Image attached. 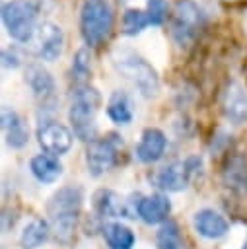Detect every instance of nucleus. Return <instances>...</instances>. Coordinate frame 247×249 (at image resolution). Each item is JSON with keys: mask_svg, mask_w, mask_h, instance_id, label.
<instances>
[{"mask_svg": "<svg viewBox=\"0 0 247 249\" xmlns=\"http://www.w3.org/2000/svg\"><path fill=\"white\" fill-rule=\"evenodd\" d=\"M29 53L41 60L53 62L56 60L64 51V33L62 27L53 21H43L37 25L33 37L29 43H25Z\"/></svg>", "mask_w": 247, "mask_h": 249, "instance_id": "0eeeda50", "label": "nucleus"}, {"mask_svg": "<svg viewBox=\"0 0 247 249\" xmlns=\"http://www.w3.org/2000/svg\"><path fill=\"white\" fill-rule=\"evenodd\" d=\"M224 183L239 195L247 193V158L243 154H233L228 160L224 167Z\"/></svg>", "mask_w": 247, "mask_h": 249, "instance_id": "6ab92c4d", "label": "nucleus"}, {"mask_svg": "<svg viewBox=\"0 0 247 249\" xmlns=\"http://www.w3.org/2000/svg\"><path fill=\"white\" fill-rule=\"evenodd\" d=\"M101 105V95L89 84H78L72 89V103L68 109V121L74 134L80 140H95V113Z\"/></svg>", "mask_w": 247, "mask_h": 249, "instance_id": "f03ea898", "label": "nucleus"}, {"mask_svg": "<svg viewBox=\"0 0 247 249\" xmlns=\"http://www.w3.org/2000/svg\"><path fill=\"white\" fill-rule=\"evenodd\" d=\"M19 54L14 49H4L2 51V64L4 68H18L19 66Z\"/></svg>", "mask_w": 247, "mask_h": 249, "instance_id": "bb28decb", "label": "nucleus"}, {"mask_svg": "<svg viewBox=\"0 0 247 249\" xmlns=\"http://www.w3.org/2000/svg\"><path fill=\"white\" fill-rule=\"evenodd\" d=\"M222 113L233 124H241L247 119V91L239 82H229L220 97Z\"/></svg>", "mask_w": 247, "mask_h": 249, "instance_id": "9b49d317", "label": "nucleus"}, {"mask_svg": "<svg viewBox=\"0 0 247 249\" xmlns=\"http://www.w3.org/2000/svg\"><path fill=\"white\" fill-rule=\"evenodd\" d=\"M243 29H245V33H247V14H245V18H243Z\"/></svg>", "mask_w": 247, "mask_h": 249, "instance_id": "cd10ccee", "label": "nucleus"}, {"mask_svg": "<svg viewBox=\"0 0 247 249\" xmlns=\"http://www.w3.org/2000/svg\"><path fill=\"white\" fill-rule=\"evenodd\" d=\"M29 169L39 183H54L62 175V163L58 156H53L47 152L33 156L29 161Z\"/></svg>", "mask_w": 247, "mask_h": 249, "instance_id": "a211bd4d", "label": "nucleus"}, {"mask_svg": "<svg viewBox=\"0 0 247 249\" xmlns=\"http://www.w3.org/2000/svg\"><path fill=\"white\" fill-rule=\"evenodd\" d=\"M202 165V160L198 156H189L187 160H177L161 167L156 175V185L161 191L167 193H179L189 187L191 177L194 171H198Z\"/></svg>", "mask_w": 247, "mask_h": 249, "instance_id": "6e6552de", "label": "nucleus"}, {"mask_svg": "<svg viewBox=\"0 0 247 249\" xmlns=\"http://www.w3.org/2000/svg\"><path fill=\"white\" fill-rule=\"evenodd\" d=\"M115 70L128 80L144 97H156L159 91V76L156 68L132 49H115L111 54Z\"/></svg>", "mask_w": 247, "mask_h": 249, "instance_id": "f257e3e1", "label": "nucleus"}, {"mask_svg": "<svg viewBox=\"0 0 247 249\" xmlns=\"http://www.w3.org/2000/svg\"><path fill=\"white\" fill-rule=\"evenodd\" d=\"M107 117L119 126L130 124V121L134 117V111H132V101H130L126 91L117 89V91L111 93V97L107 101Z\"/></svg>", "mask_w": 247, "mask_h": 249, "instance_id": "aec40b11", "label": "nucleus"}, {"mask_svg": "<svg viewBox=\"0 0 247 249\" xmlns=\"http://www.w3.org/2000/svg\"><path fill=\"white\" fill-rule=\"evenodd\" d=\"M171 212V202L165 195L154 193L148 196H140L136 202V214L146 224H163Z\"/></svg>", "mask_w": 247, "mask_h": 249, "instance_id": "f8f14e48", "label": "nucleus"}, {"mask_svg": "<svg viewBox=\"0 0 247 249\" xmlns=\"http://www.w3.org/2000/svg\"><path fill=\"white\" fill-rule=\"evenodd\" d=\"M228 2H235V0H228Z\"/></svg>", "mask_w": 247, "mask_h": 249, "instance_id": "c756f323", "label": "nucleus"}, {"mask_svg": "<svg viewBox=\"0 0 247 249\" xmlns=\"http://www.w3.org/2000/svg\"><path fill=\"white\" fill-rule=\"evenodd\" d=\"M193 228L198 235L206 239H220L228 233V220L214 208H202L193 216Z\"/></svg>", "mask_w": 247, "mask_h": 249, "instance_id": "ddd939ff", "label": "nucleus"}, {"mask_svg": "<svg viewBox=\"0 0 247 249\" xmlns=\"http://www.w3.org/2000/svg\"><path fill=\"white\" fill-rule=\"evenodd\" d=\"M156 245L158 249H183L181 233L173 220H167L161 224V228L156 233Z\"/></svg>", "mask_w": 247, "mask_h": 249, "instance_id": "5701e85b", "label": "nucleus"}, {"mask_svg": "<svg viewBox=\"0 0 247 249\" xmlns=\"http://www.w3.org/2000/svg\"><path fill=\"white\" fill-rule=\"evenodd\" d=\"M165 148H167L165 134L156 126H148V128H144V132L136 144V158L142 163H154L163 156Z\"/></svg>", "mask_w": 247, "mask_h": 249, "instance_id": "4468645a", "label": "nucleus"}, {"mask_svg": "<svg viewBox=\"0 0 247 249\" xmlns=\"http://www.w3.org/2000/svg\"><path fill=\"white\" fill-rule=\"evenodd\" d=\"M115 16L109 0H84L80 6V33L88 47H99L113 31Z\"/></svg>", "mask_w": 247, "mask_h": 249, "instance_id": "20e7f679", "label": "nucleus"}, {"mask_svg": "<svg viewBox=\"0 0 247 249\" xmlns=\"http://www.w3.org/2000/svg\"><path fill=\"white\" fill-rule=\"evenodd\" d=\"M121 144H123V140H119V136L91 140L86 150V165H88L89 175L99 177L105 171H109L117 161V148Z\"/></svg>", "mask_w": 247, "mask_h": 249, "instance_id": "1a4fd4ad", "label": "nucleus"}, {"mask_svg": "<svg viewBox=\"0 0 247 249\" xmlns=\"http://www.w3.org/2000/svg\"><path fill=\"white\" fill-rule=\"evenodd\" d=\"M39 8L33 0H10L2 6V21L8 35L19 43H29L37 29Z\"/></svg>", "mask_w": 247, "mask_h": 249, "instance_id": "423d86ee", "label": "nucleus"}, {"mask_svg": "<svg viewBox=\"0 0 247 249\" xmlns=\"http://www.w3.org/2000/svg\"><path fill=\"white\" fill-rule=\"evenodd\" d=\"M93 208L99 216H105V218L128 216L126 200H123L121 195H117L111 189H99L93 193Z\"/></svg>", "mask_w": 247, "mask_h": 249, "instance_id": "f3484780", "label": "nucleus"}, {"mask_svg": "<svg viewBox=\"0 0 247 249\" xmlns=\"http://www.w3.org/2000/svg\"><path fill=\"white\" fill-rule=\"evenodd\" d=\"M150 25L148 14L136 8H126L123 14V33L128 37H134L144 31V27Z\"/></svg>", "mask_w": 247, "mask_h": 249, "instance_id": "b1692460", "label": "nucleus"}, {"mask_svg": "<svg viewBox=\"0 0 247 249\" xmlns=\"http://www.w3.org/2000/svg\"><path fill=\"white\" fill-rule=\"evenodd\" d=\"M206 25V14L194 0H179L171 14V37L179 47L191 45Z\"/></svg>", "mask_w": 247, "mask_h": 249, "instance_id": "39448f33", "label": "nucleus"}, {"mask_svg": "<svg viewBox=\"0 0 247 249\" xmlns=\"http://www.w3.org/2000/svg\"><path fill=\"white\" fill-rule=\"evenodd\" d=\"M241 249H247V241H245V243H243V247H241Z\"/></svg>", "mask_w": 247, "mask_h": 249, "instance_id": "c85d7f7f", "label": "nucleus"}, {"mask_svg": "<svg viewBox=\"0 0 247 249\" xmlns=\"http://www.w3.org/2000/svg\"><path fill=\"white\" fill-rule=\"evenodd\" d=\"M91 70V56H89V51L88 49H80L76 54H74V60H72V76L76 80H84Z\"/></svg>", "mask_w": 247, "mask_h": 249, "instance_id": "a878e982", "label": "nucleus"}, {"mask_svg": "<svg viewBox=\"0 0 247 249\" xmlns=\"http://www.w3.org/2000/svg\"><path fill=\"white\" fill-rule=\"evenodd\" d=\"M103 237L109 245V249H132L134 247V231L121 224V222H109L103 226Z\"/></svg>", "mask_w": 247, "mask_h": 249, "instance_id": "4be33fe9", "label": "nucleus"}, {"mask_svg": "<svg viewBox=\"0 0 247 249\" xmlns=\"http://www.w3.org/2000/svg\"><path fill=\"white\" fill-rule=\"evenodd\" d=\"M37 140H39V146L47 154L62 156L72 148L74 134H72V130L68 126L51 121V123H45V124H41L37 128Z\"/></svg>", "mask_w": 247, "mask_h": 249, "instance_id": "9d476101", "label": "nucleus"}, {"mask_svg": "<svg viewBox=\"0 0 247 249\" xmlns=\"http://www.w3.org/2000/svg\"><path fill=\"white\" fill-rule=\"evenodd\" d=\"M82 189L76 185H68L58 189L47 204V214L51 218V224L56 231V237L66 241L74 228H76V220L80 214V206H82Z\"/></svg>", "mask_w": 247, "mask_h": 249, "instance_id": "7ed1b4c3", "label": "nucleus"}, {"mask_svg": "<svg viewBox=\"0 0 247 249\" xmlns=\"http://www.w3.org/2000/svg\"><path fill=\"white\" fill-rule=\"evenodd\" d=\"M2 130H4L6 144L10 148H23L29 140L27 124L23 123L21 115L10 107L2 109Z\"/></svg>", "mask_w": 247, "mask_h": 249, "instance_id": "2eb2a0df", "label": "nucleus"}, {"mask_svg": "<svg viewBox=\"0 0 247 249\" xmlns=\"http://www.w3.org/2000/svg\"><path fill=\"white\" fill-rule=\"evenodd\" d=\"M146 14H148V19H150V25H161L167 19L169 4L165 0H148Z\"/></svg>", "mask_w": 247, "mask_h": 249, "instance_id": "393cba45", "label": "nucleus"}, {"mask_svg": "<svg viewBox=\"0 0 247 249\" xmlns=\"http://www.w3.org/2000/svg\"><path fill=\"white\" fill-rule=\"evenodd\" d=\"M49 233H51L49 222L43 218H33L23 228V231L19 235V245H21V249H37L49 239Z\"/></svg>", "mask_w": 247, "mask_h": 249, "instance_id": "412c9836", "label": "nucleus"}, {"mask_svg": "<svg viewBox=\"0 0 247 249\" xmlns=\"http://www.w3.org/2000/svg\"><path fill=\"white\" fill-rule=\"evenodd\" d=\"M25 82L37 99L47 101L54 95V80L51 72L43 68L41 64H29L25 68Z\"/></svg>", "mask_w": 247, "mask_h": 249, "instance_id": "dca6fc26", "label": "nucleus"}]
</instances>
